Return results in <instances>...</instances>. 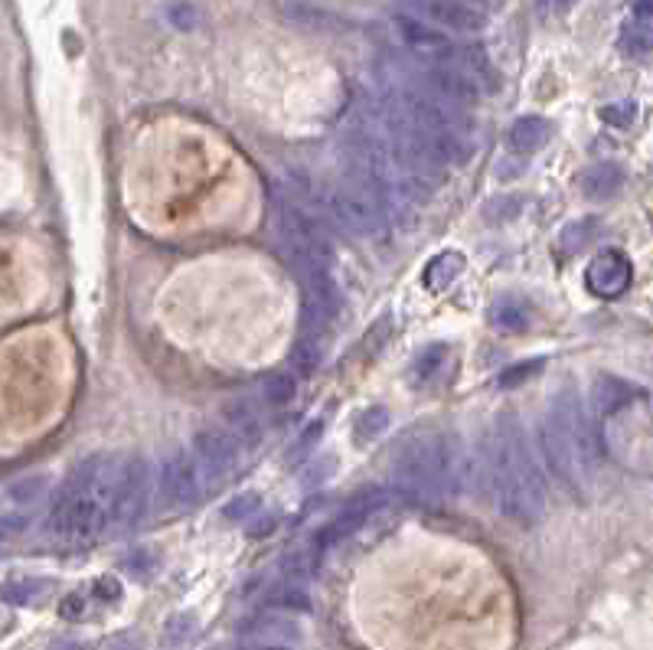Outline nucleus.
Wrapping results in <instances>:
<instances>
[{"mask_svg": "<svg viewBox=\"0 0 653 650\" xmlns=\"http://www.w3.org/2000/svg\"><path fill=\"white\" fill-rule=\"evenodd\" d=\"M285 13H288V20H295L298 26H308V29H321V33H330V29H336L340 26V20L333 16V13H326L321 7H311V3H288L285 7Z\"/></svg>", "mask_w": 653, "mask_h": 650, "instance_id": "nucleus-21", "label": "nucleus"}, {"mask_svg": "<svg viewBox=\"0 0 653 650\" xmlns=\"http://www.w3.org/2000/svg\"><path fill=\"white\" fill-rule=\"evenodd\" d=\"M292 366H295L298 376H308V373H314V369L321 366V343H318V336L305 333V336L298 340V346H295V353H292Z\"/></svg>", "mask_w": 653, "mask_h": 650, "instance_id": "nucleus-25", "label": "nucleus"}, {"mask_svg": "<svg viewBox=\"0 0 653 650\" xmlns=\"http://www.w3.org/2000/svg\"><path fill=\"white\" fill-rule=\"evenodd\" d=\"M412 16L454 29V33H480L487 26V7L480 0H402Z\"/></svg>", "mask_w": 653, "mask_h": 650, "instance_id": "nucleus-10", "label": "nucleus"}, {"mask_svg": "<svg viewBox=\"0 0 653 650\" xmlns=\"http://www.w3.org/2000/svg\"><path fill=\"white\" fill-rule=\"evenodd\" d=\"M206 491V477L197 464V458L190 454H174L161 464V474H157V497L167 510H183V507H193L200 504Z\"/></svg>", "mask_w": 653, "mask_h": 650, "instance_id": "nucleus-8", "label": "nucleus"}, {"mask_svg": "<svg viewBox=\"0 0 653 650\" xmlns=\"http://www.w3.org/2000/svg\"><path fill=\"white\" fill-rule=\"evenodd\" d=\"M46 494V477H23V481H16L13 487H10V500H16V504H36L39 497Z\"/></svg>", "mask_w": 653, "mask_h": 650, "instance_id": "nucleus-29", "label": "nucleus"}, {"mask_svg": "<svg viewBox=\"0 0 653 650\" xmlns=\"http://www.w3.org/2000/svg\"><path fill=\"white\" fill-rule=\"evenodd\" d=\"M265 605H269V608H278V612H308V608H311V595H308L305 582H298V579H282L278 586L269 589Z\"/></svg>", "mask_w": 653, "mask_h": 650, "instance_id": "nucleus-18", "label": "nucleus"}, {"mask_svg": "<svg viewBox=\"0 0 653 650\" xmlns=\"http://www.w3.org/2000/svg\"><path fill=\"white\" fill-rule=\"evenodd\" d=\"M382 494L379 491H372V494H363V497H356V500H349L330 523H326L324 530L314 536V549L321 553L324 546H333V543H340V540H346V536H353L372 513H376V507H382Z\"/></svg>", "mask_w": 653, "mask_h": 650, "instance_id": "nucleus-13", "label": "nucleus"}, {"mask_svg": "<svg viewBox=\"0 0 653 650\" xmlns=\"http://www.w3.org/2000/svg\"><path fill=\"white\" fill-rule=\"evenodd\" d=\"M625 187V170L618 164H595L582 174V193L589 200H612Z\"/></svg>", "mask_w": 653, "mask_h": 650, "instance_id": "nucleus-17", "label": "nucleus"}, {"mask_svg": "<svg viewBox=\"0 0 653 650\" xmlns=\"http://www.w3.org/2000/svg\"><path fill=\"white\" fill-rule=\"evenodd\" d=\"M226 425H229V435L236 438L239 448H256L262 441V415L249 399L226 405Z\"/></svg>", "mask_w": 653, "mask_h": 650, "instance_id": "nucleus-15", "label": "nucleus"}, {"mask_svg": "<svg viewBox=\"0 0 653 650\" xmlns=\"http://www.w3.org/2000/svg\"><path fill=\"white\" fill-rule=\"evenodd\" d=\"M448 356H451V346H448V343H431V346H425V350L412 359V366H408V382H412V389H428V386L441 376V369L448 366Z\"/></svg>", "mask_w": 653, "mask_h": 650, "instance_id": "nucleus-16", "label": "nucleus"}, {"mask_svg": "<svg viewBox=\"0 0 653 650\" xmlns=\"http://www.w3.org/2000/svg\"><path fill=\"white\" fill-rule=\"evenodd\" d=\"M167 16H170V23H177L180 29H190V26L197 23V10H193L190 3H174V7L167 10Z\"/></svg>", "mask_w": 653, "mask_h": 650, "instance_id": "nucleus-33", "label": "nucleus"}, {"mask_svg": "<svg viewBox=\"0 0 653 650\" xmlns=\"http://www.w3.org/2000/svg\"><path fill=\"white\" fill-rule=\"evenodd\" d=\"M326 220L336 223L349 236H382L392 220V203L389 197L356 170H346L343 180L330 184L321 193Z\"/></svg>", "mask_w": 653, "mask_h": 650, "instance_id": "nucleus-4", "label": "nucleus"}, {"mask_svg": "<svg viewBox=\"0 0 653 650\" xmlns=\"http://www.w3.org/2000/svg\"><path fill=\"white\" fill-rule=\"evenodd\" d=\"M464 269V259L458 252H448V256H438L428 269H425V282L428 288H441V285H451Z\"/></svg>", "mask_w": 653, "mask_h": 650, "instance_id": "nucleus-23", "label": "nucleus"}, {"mask_svg": "<svg viewBox=\"0 0 653 650\" xmlns=\"http://www.w3.org/2000/svg\"><path fill=\"white\" fill-rule=\"evenodd\" d=\"M256 650H292V648H282V645H262V648Z\"/></svg>", "mask_w": 653, "mask_h": 650, "instance_id": "nucleus-37", "label": "nucleus"}, {"mask_svg": "<svg viewBox=\"0 0 653 650\" xmlns=\"http://www.w3.org/2000/svg\"><path fill=\"white\" fill-rule=\"evenodd\" d=\"M239 445L229 432H219V428H206L197 435L193 441V454H197V464L203 471L206 481H223L236 471L239 464Z\"/></svg>", "mask_w": 653, "mask_h": 650, "instance_id": "nucleus-12", "label": "nucleus"}, {"mask_svg": "<svg viewBox=\"0 0 653 650\" xmlns=\"http://www.w3.org/2000/svg\"><path fill=\"white\" fill-rule=\"evenodd\" d=\"M621 43H625V49H628L631 56H648V52H651V23L631 16V23L625 26Z\"/></svg>", "mask_w": 653, "mask_h": 650, "instance_id": "nucleus-27", "label": "nucleus"}, {"mask_svg": "<svg viewBox=\"0 0 653 650\" xmlns=\"http://www.w3.org/2000/svg\"><path fill=\"white\" fill-rule=\"evenodd\" d=\"M543 369V359H530V363H517V366H510L507 373H500V386L503 389H513V386H520V382H526L530 376H536Z\"/></svg>", "mask_w": 653, "mask_h": 650, "instance_id": "nucleus-30", "label": "nucleus"}, {"mask_svg": "<svg viewBox=\"0 0 653 650\" xmlns=\"http://www.w3.org/2000/svg\"><path fill=\"white\" fill-rule=\"evenodd\" d=\"M595 233H598V220L572 223V226H566V233L559 236V246H562V252H579V249H585V246L595 239Z\"/></svg>", "mask_w": 653, "mask_h": 650, "instance_id": "nucleus-26", "label": "nucleus"}, {"mask_svg": "<svg viewBox=\"0 0 653 650\" xmlns=\"http://www.w3.org/2000/svg\"><path fill=\"white\" fill-rule=\"evenodd\" d=\"M321 432H324V422H311L305 432H301V438L295 441V448L288 451V458H301V454H311V448L321 441Z\"/></svg>", "mask_w": 653, "mask_h": 650, "instance_id": "nucleus-32", "label": "nucleus"}, {"mask_svg": "<svg viewBox=\"0 0 653 650\" xmlns=\"http://www.w3.org/2000/svg\"><path fill=\"white\" fill-rule=\"evenodd\" d=\"M467 474V461L461 441L451 432L418 428L408 432L399 448L392 451V487L415 500H438L451 497Z\"/></svg>", "mask_w": 653, "mask_h": 650, "instance_id": "nucleus-2", "label": "nucleus"}, {"mask_svg": "<svg viewBox=\"0 0 653 650\" xmlns=\"http://www.w3.org/2000/svg\"><path fill=\"white\" fill-rule=\"evenodd\" d=\"M275 229H278V246L285 262L292 265V272L301 279L308 275H321L330 272V236H326L324 220L305 206L301 200H278V213H275Z\"/></svg>", "mask_w": 653, "mask_h": 650, "instance_id": "nucleus-5", "label": "nucleus"}, {"mask_svg": "<svg viewBox=\"0 0 653 650\" xmlns=\"http://www.w3.org/2000/svg\"><path fill=\"white\" fill-rule=\"evenodd\" d=\"M553 3H556V7H559V10H569V7H572V3H575V0H553Z\"/></svg>", "mask_w": 653, "mask_h": 650, "instance_id": "nucleus-36", "label": "nucleus"}, {"mask_svg": "<svg viewBox=\"0 0 653 650\" xmlns=\"http://www.w3.org/2000/svg\"><path fill=\"white\" fill-rule=\"evenodd\" d=\"M598 115H602V121L612 125V128H628V125L638 118V105H634L631 98H628V102H612V105H605Z\"/></svg>", "mask_w": 653, "mask_h": 650, "instance_id": "nucleus-28", "label": "nucleus"}, {"mask_svg": "<svg viewBox=\"0 0 653 650\" xmlns=\"http://www.w3.org/2000/svg\"><path fill=\"white\" fill-rule=\"evenodd\" d=\"M631 282H634V265L621 249H605L585 269V285L602 302L621 298L631 288Z\"/></svg>", "mask_w": 653, "mask_h": 650, "instance_id": "nucleus-11", "label": "nucleus"}, {"mask_svg": "<svg viewBox=\"0 0 653 650\" xmlns=\"http://www.w3.org/2000/svg\"><path fill=\"white\" fill-rule=\"evenodd\" d=\"M530 321H533V315L523 302H497L490 308V324L503 330V333H520V330L530 327Z\"/></svg>", "mask_w": 653, "mask_h": 650, "instance_id": "nucleus-20", "label": "nucleus"}, {"mask_svg": "<svg viewBox=\"0 0 653 650\" xmlns=\"http://www.w3.org/2000/svg\"><path fill=\"white\" fill-rule=\"evenodd\" d=\"M151 500V471L141 458L121 461L115 471V487H111V523L108 527H128L141 520L144 507Z\"/></svg>", "mask_w": 653, "mask_h": 650, "instance_id": "nucleus-7", "label": "nucleus"}, {"mask_svg": "<svg viewBox=\"0 0 653 650\" xmlns=\"http://www.w3.org/2000/svg\"><path fill=\"white\" fill-rule=\"evenodd\" d=\"M539 451H543L546 468H549L569 491L579 494V491H589V487H592V477L585 474V468H582L575 448L569 445L566 432L559 428V422H556L549 412H546V418H543V425H539Z\"/></svg>", "mask_w": 653, "mask_h": 650, "instance_id": "nucleus-9", "label": "nucleus"}, {"mask_svg": "<svg viewBox=\"0 0 653 650\" xmlns=\"http://www.w3.org/2000/svg\"><path fill=\"white\" fill-rule=\"evenodd\" d=\"M259 504H262V500H259L256 494H242V497H236L233 504H226L223 513H226V520H233V523H236V520H249L252 513H259Z\"/></svg>", "mask_w": 653, "mask_h": 650, "instance_id": "nucleus-31", "label": "nucleus"}, {"mask_svg": "<svg viewBox=\"0 0 653 650\" xmlns=\"http://www.w3.org/2000/svg\"><path fill=\"white\" fill-rule=\"evenodd\" d=\"M546 141H549V121L539 118V115H523L510 128V144L517 151H539Z\"/></svg>", "mask_w": 653, "mask_h": 650, "instance_id": "nucleus-19", "label": "nucleus"}, {"mask_svg": "<svg viewBox=\"0 0 653 650\" xmlns=\"http://www.w3.org/2000/svg\"><path fill=\"white\" fill-rule=\"evenodd\" d=\"M385 428H389V412H385V409H379V405H372V409H366V412L356 418V425H353V435H356V441H359V445H366V441L379 438Z\"/></svg>", "mask_w": 653, "mask_h": 650, "instance_id": "nucleus-24", "label": "nucleus"}, {"mask_svg": "<svg viewBox=\"0 0 653 650\" xmlns=\"http://www.w3.org/2000/svg\"><path fill=\"white\" fill-rule=\"evenodd\" d=\"M295 395H298V373L295 369H282V373H272L265 379V402L269 405H288Z\"/></svg>", "mask_w": 653, "mask_h": 650, "instance_id": "nucleus-22", "label": "nucleus"}, {"mask_svg": "<svg viewBox=\"0 0 653 650\" xmlns=\"http://www.w3.org/2000/svg\"><path fill=\"white\" fill-rule=\"evenodd\" d=\"M118 464L105 454L85 458L66 477L49 513V533L66 543H88L111 523V487Z\"/></svg>", "mask_w": 653, "mask_h": 650, "instance_id": "nucleus-3", "label": "nucleus"}, {"mask_svg": "<svg viewBox=\"0 0 653 650\" xmlns=\"http://www.w3.org/2000/svg\"><path fill=\"white\" fill-rule=\"evenodd\" d=\"M59 612H62V618H82V615H85V599H82V595H69V599L59 605Z\"/></svg>", "mask_w": 653, "mask_h": 650, "instance_id": "nucleus-34", "label": "nucleus"}, {"mask_svg": "<svg viewBox=\"0 0 653 650\" xmlns=\"http://www.w3.org/2000/svg\"><path fill=\"white\" fill-rule=\"evenodd\" d=\"M648 392L641 389V386H634V382H628V379H621V376H598L595 382H592V392H589V402H592V418H608V415H615L618 409H625V405H631V402H638V399H644Z\"/></svg>", "mask_w": 653, "mask_h": 650, "instance_id": "nucleus-14", "label": "nucleus"}, {"mask_svg": "<svg viewBox=\"0 0 653 650\" xmlns=\"http://www.w3.org/2000/svg\"><path fill=\"white\" fill-rule=\"evenodd\" d=\"M549 415L559 422V428L566 432L569 445L575 448V454H579L585 474L595 481L605 445H602V435H598V428H595V418H592V412L585 409V402L579 399V392H575V389L556 392L553 402H549Z\"/></svg>", "mask_w": 653, "mask_h": 650, "instance_id": "nucleus-6", "label": "nucleus"}, {"mask_svg": "<svg viewBox=\"0 0 653 650\" xmlns=\"http://www.w3.org/2000/svg\"><path fill=\"white\" fill-rule=\"evenodd\" d=\"M477 481L490 507L520 527H533L546 517V477L533 458L523 425L513 415L497 418L480 438Z\"/></svg>", "mask_w": 653, "mask_h": 650, "instance_id": "nucleus-1", "label": "nucleus"}, {"mask_svg": "<svg viewBox=\"0 0 653 650\" xmlns=\"http://www.w3.org/2000/svg\"><path fill=\"white\" fill-rule=\"evenodd\" d=\"M95 592H98V599H118V595H121V586H118V579H98V582H95Z\"/></svg>", "mask_w": 653, "mask_h": 650, "instance_id": "nucleus-35", "label": "nucleus"}]
</instances>
